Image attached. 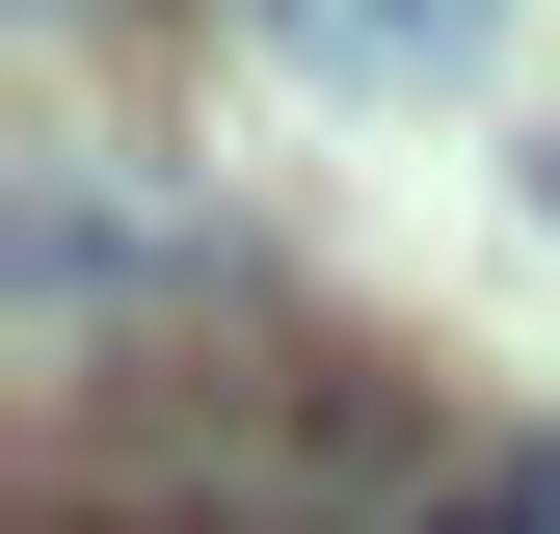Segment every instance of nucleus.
<instances>
[{
  "label": "nucleus",
  "mask_w": 560,
  "mask_h": 534,
  "mask_svg": "<svg viewBox=\"0 0 560 534\" xmlns=\"http://www.w3.org/2000/svg\"><path fill=\"white\" fill-rule=\"evenodd\" d=\"M0 294H27V348H54V374H107V321H187V348H214L241 241L187 214V187H133L107 134H54V161L0 187Z\"/></svg>",
  "instance_id": "f03ea898"
},
{
  "label": "nucleus",
  "mask_w": 560,
  "mask_h": 534,
  "mask_svg": "<svg viewBox=\"0 0 560 534\" xmlns=\"http://www.w3.org/2000/svg\"><path fill=\"white\" fill-rule=\"evenodd\" d=\"M400 534H560V454H480V481H428Z\"/></svg>",
  "instance_id": "7ed1b4c3"
},
{
  "label": "nucleus",
  "mask_w": 560,
  "mask_h": 534,
  "mask_svg": "<svg viewBox=\"0 0 560 534\" xmlns=\"http://www.w3.org/2000/svg\"><path fill=\"white\" fill-rule=\"evenodd\" d=\"M161 508H214V534H347V508H428V428H400V374H347V348H294V374H214L161 428Z\"/></svg>",
  "instance_id": "f257e3e1"
},
{
  "label": "nucleus",
  "mask_w": 560,
  "mask_h": 534,
  "mask_svg": "<svg viewBox=\"0 0 560 534\" xmlns=\"http://www.w3.org/2000/svg\"><path fill=\"white\" fill-rule=\"evenodd\" d=\"M54 27H107V0H54Z\"/></svg>",
  "instance_id": "20e7f679"
}]
</instances>
